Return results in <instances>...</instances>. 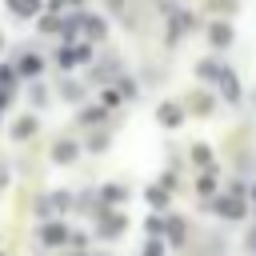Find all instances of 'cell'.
I'll use <instances>...</instances> for the list:
<instances>
[{
  "instance_id": "obj_1",
  "label": "cell",
  "mask_w": 256,
  "mask_h": 256,
  "mask_svg": "<svg viewBox=\"0 0 256 256\" xmlns=\"http://www.w3.org/2000/svg\"><path fill=\"white\" fill-rule=\"evenodd\" d=\"M40 68H44V60H40L36 52H20V56H16V72H20V76H36Z\"/></svg>"
},
{
  "instance_id": "obj_2",
  "label": "cell",
  "mask_w": 256,
  "mask_h": 256,
  "mask_svg": "<svg viewBox=\"0 0 256 256\" xmlns=\"http://www.w3.org/2000/svg\"><path fill=\"white\" fill-rule=\"evenodd\" d=\"M64 236H68L64 224H44V228H40V240H44V244H64Z\"/></svg>"
},
{
  "instance_id": "obj_3",
  "label": "cell",
  "mask_w": 256,
  "mask_h": 256,
  "mask_svg": "<svg viewBox=\"0 0 256 256\" xmlns=\"http://www.w3.org/2000/svg\"><path fill=\"white\" fill-rule=\"evenodd\" d=\"M216 208H220V212H224V216H232V220H240V216H244V204H240V200H236V196H224V200H220V204H216Z\"/></svg>"
},
{
  "instance_id": "obj_4",
  "label": "cell",
  "mask_w": 256,
  "mask_h": 256,
  "mask_svg": "<svg viewBox=\"0 0 256 256\" xmlns=\"http://www.w3.org/2000/svg\"><path fill=\"white\" fill-rule=\"evenodd\" d=\"M8 8H12L16 16H36V12H40V0H8Z\"/></svg>"
},
{
  "instance_id": "obj_5",
  "label": "cell",
  "mask_w": 256,
  "mask_h": 256,
  "mask_svg": "<svg viewBox=\"0 0 256 256\" xmlns=\"http://www.w3.org/2000/svg\"><path fill=\"white\" fill-rule=\"evenodd\" d=\"M120 228H124V220H120V216H104V224H100V236H120Z\"/></svg>"
},
{
  "instance_id": "obj_6",
  "label": "cell",
  "mask_w": 256,
  "mask_h": 256,
  "mask_svg": "<svg viewBox=\"0 0 256 256\" xmlns=\"http://www.w3.org/2000/svg\"><path fill=\"white\" fill-rule=\"evenodd\" d=\"M32 132H36V120H32V116H24V120L12 128V136H16V140H24V136H32Z\"/></svg>"
},
{
  "instance_id": "obj_7",
  "label": "cell",
  "mask_w": 256,
  "mask_h": 256,
  "mask_svg": "<svg viewBox=\"0 0 256 256\" xmlns=\"http://www.w3.org/2000/svg\"><path fill=\"white\" fill-rule=\"evenodd\" d=\"M72 156H76V144H72V140H60V144H56V160H60V164H68Z\"/></svg>"
},
{
  "instance_id": "obj_8",
  "label": "cell",
  "mask_w": 256,
  "mask_h": 256,
  "mask_svg": "<svg viewBox=\"0 0 256 256\" xmlns=\"http://www.w3.org/2000/svg\"><path fill=\"white\" fill-rule=\"evenodd\" d=\"M212 44H228V24H212Z\"/></svg>"
},
{
  "instance_id": "obj_9",
  "label": "cell",
  "mask_w": 256,
  "mask_h": 256,
  "mask_svg": "<svg viewBox=\"0 0 256 256\" xmlns=\"http://www.w3.org/2000/svg\"><path fill=\"white\" fill-rule=\"evenodd\" d=\"M160 120H164V124H176V120H180V108L164 104V108H160Z\"/></svg>"
},
{
  "instance_id": "obj_10",
  "label": "cell",
  "mask_w": 256,
  "mask_h": 256,
  "mask_svg": "<svg viewBox=\"0 0 256 256\" xmlns=\"http://www.w3.org/2000/svg\"><path fill=\"white\" fill-rule=\"evenodd\" d=\"M120 196H124V192H120L116 184H108V188H104V200H120Z\"/></svg>"
},
{
  "instance_id": "obj_11",
  "label": "cell",
  "mask_w": 256,
  "mask_h": 256,
  "mask_svg": "<svg viewBox=\"0 0 256 256\" xmlns=\"http://www.w3.org/2000/svg\"><path fill=\"white\" fill-rule=\"evenodd\" d=\"M144 256H160V248H156V244H148V252H144Z\"/></svg>"
},
{
  "instance_id": "obj_12",
  "label": "cell",
  "mask_w": 256,
  "mask_h": 256,
  "mask_svg": "<svg viewBox=\"0 0 256 256\" xmlns=\"http://www.w3.org/2000/svg\"><path fill=\"white\" fill-rule=\"evenodd\" d=\"M4 104H8V92H4V88H0V108H4Z\"/></svg>"
},
{
  "instance_id": "obj_13",
  "label": "cell",
  "mask_w": 256,
  "mask_h": 256,
  "mask_svg": "<svg viewBox=\"0 0 256 256\" xmlns=\"http://www.w3.org/2000/svg\"><path fill=\"white\" fill-rule=\"evenodd\" d=\"M0 44H4V40H0Z\"/></svg>"
}]
</instances>
